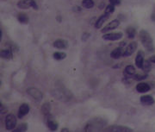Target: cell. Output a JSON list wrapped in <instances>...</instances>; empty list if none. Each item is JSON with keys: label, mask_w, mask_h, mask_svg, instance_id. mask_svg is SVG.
Here are the masks:
<instances>
[{"label": "cell", "mask_w": 155, "mask_h": 132, "mask_svg": "<svg viewBox=\"0 0 155 132\" xmlns=\"http://www.w3.org/2000/svg\"><path fill=\"white\" fill-rule=\"evenodd\" d=\"M140 40L144 48L148 51L154 50V41L148 31L142 29L140 31Z\"/></svg>", "instance_id": "1"}, {"label": "cell", "mask_w": 155, "mask_h": 132, "mask_svg": "<svg viewBox=\"0 0 155 132\" xmlns=\"http://www.w3.org/2000/svg\"><path fill=\"white\" fill-rule=\"evenodd\" d=\"M17 6L20 9H30V8H34L35 10L38 9L37 4L35 0H20L17 3Z\"/></svg>", "instance_id": "2"}, {"label": "cell", "mask_w": 155, "mask_h": 132, "mask_svg": "<svg viewBox=\"0 0 155 132\" xmlns=\"http://www.w3.org/2000/svg\"><path fill=\"white\" fill-rule=\"evenodd\" d=\"M16 118L13 114H9L5 117V127L8 131H12L16 128Z\"/></svg>", "instance_id": "3"}, {"label": "cell", "mask_w": 155, "mask_h": 132, "mask_svg": "<svg viewBox=\"0 0 155 132\" xmlns=\"http://www.w3.org/2000/svg\"><path fill=\"white\" fill-rule=\"evenodd\" d=\"M28 94L37 102H40L42 99V93L40 90H38L36 88H29L27 91Z\"/></svg>", "instance_id": "4"}, {"label": "cell", "mask_w": 155, "mask_h": 132, "mask_svg": "<svg viewBox=\"0 0 155 132\" xmlns=\"http://www.w3.org/2000/svg\"><path fill=\"white\" fill-rule=\"evenodd\" d=\"M45 121H46V123L47 125L48 129L50 131H56L58 129V123L51 117L50 114L45 116Z\"/></svg>", "instance_id": "5"}, {"label": "cell", "mask_w": 155, "mask_h": 132, "mask_svg": "<svg viewBox=\"0 0 155 132\" xmlns=\"http://www.w3.org/2000/svg\"><path fill=\"white\" fill-rule=\"evenodd\" d=\"M136 48H137V43L135 42H132L131 43H129L126 47L125 50L123 52V56L128 57V56L132 55L133 52L136 50Z\"/></svg>", "instance_id": "6"}, {"label": "cell", "mask_w": 155, "mask_h": 132, "mask_svg": "<svg viewBox=\"0 0 155 132\" xmlns=\"http://www.w3.org/2000/svg\"><path fill=\"white\" fill-rule=\"evenodd\" d=\"M105 131H114V132H131L133 131L132 129L128 128V127H124V126H118V125H115V126H111L105 129Z\"/></svg>", "instance_id": "7"}, {"label": "cell", "mask_w": 155, "mask_h": 132, "mask_svg": "<svg viewBox=\"0 0 155 132\" xmlns=\"http://www.w3.org/2000/svg\"><path fill=\"white\" fill-rule=\"evenodd\" d=\"M122 37V33L117 32V33L105 34L103 36V39L106 40V41H117V40H120Z\"/></svg>", "instance_id": "8"}, {"label": "cell", "mask_w": 155, "mask_h": 132, "mask_svg": "<svg viewBox=\"0 0 155 132\" xmlns=\"http://www.w3.org/2000/svg\"><path fill=\"white\" fill-rule=\"evenodd\" d=\"M120 25V21L118 19H115L113 21H111V22H109L103 29H102V32L103 33H106L108 31H111V30H113V29H116Z\"/></svg>", "instance_id": "9"}, {"label": "cell", "mask_w": 155, "mask_h": 132, "mask_svg": "<svg viewBox=\"0 0 155 132\" xmlns=\"http://www.w3.org/2000/svg\"><path fill=\"white\" fill-rule=\"evenodd\" d=\"M30 112V106L28 104H22V105L19 107L17 117L19 118H22L24 116H26Z\"/></svg>", "instance_id": "10"}, {"label": "cell", "mask_w": 155, "mask_h": 132, "mask_svg": "<svg viewBox=\"0 0 155 132\" xmlns=\"http://www.w3.org/2000/svg\"><path fill=\"white\" fill-rule=\"evenodd\" d=\"M110 15L111 14L104 12V14H103V16H101L96 20V23H95V27H96V29H99V28H101V27L103 26V24L105 22V21H107L108 18L110 17Z\"/></svg>", "instance_id": "11"}, {"label": "cell", "mask_w": 155, "mask_h": 132, "mask_svg": "<svg viewBox=\"0 0 155 132\" xmlns=\"http://www.w3.org/2000/svg\"><path fill=\"white\" fill-rule=\"evenodd\" d=\"M144 63V52L139 51L135 58V65L138 68H142Z\"/></svg>", "instance_id": "12"}, {"label": "cell", "mask_w": 155, "mask_h": 132, "mask_svg": "<svg viewBox=\"0 0 155 132\" xmlns=\"http://www.w3.org/2000/svg\"><path fill=\"white\" fill-rule=\"evenodd\" d=\"M53 47L59 49H65L67 48L68 47V43L66 40L63 39H57L54 43H53Z\"/></svg>", "instance_id": "13"}, {"label": "cell", "mask_w": 155, "mask_h": 132, "mask_svg": "<svg viewBox=\"0 0 155 132\" xmlns=\"http://www.w3.org/2000/svg\"><path fill=\"white\" fill-rule=\"evenodd\" d=\"M150 86L147 84V83H139L137 86H136V90L138 92H140V93H144V92H147L148 91H150Z\"/></svg>", "instance_id": "14"}, {"label": "cell", "mask_w": 155, "mask_h": 132, "mask_svg": "<svg viewBox=\"0 0 155 132\" xmlns=\"http://www.w3.org/2000/svg\"><path fill=\"white\" fill-rule=\"evenodd\" d=\"M140 102L145 105H152L154 104V99L152 96L145 95L140 98Z\"/></svg>", "instance_id": "15"}, {"label": "cell", "mask_w": 155, "mask_h": 132, "mask_svg": "<svg viewBox=\"0 0 155 132\" xmlns=\"http://www.w3.org/2000/svg\"><path fill=\"white\" fill-rule=\"evenodd\" d=\"M135 74V68L134 66L132 65H128L126 66L125 70H124V75L127 77H130V76H133Z\"/></svg>", "instance_id": "16"}, {"label": "cell", "mask_w": 155, "mask_h": 132, "mask_svg": "<svg viewBox=\"0 0 155 132\" xmlns=\"http://www.w3.org/2000/svg\"><path fill=\"white\" fill-rule=\"evenodd\" d=\"M122 55H123L122 48H116L111 53V56L113 59H119Z\"/></svg>", "instance_id": "17"}, {"label": "cell", "mask_w": 155, "mask_h": 132, "mask_svg": "<svg viewBox=\"0 0 155 132\" xmlns=\"http://www.w3.org/2000/svg\"><path fill=\"white\" fill-rule=\"evenodd\" d=\"M0 54H1V57L4 59H6V60H9V59H11L12 58V51H11V49L10 48H7V49H4V50H2L1 53H0Z\"/></svg>", "instance_id": "18"}, {"label": "cell", "mask_w": 155, "mask_h": 132, "mask_svg": "<svg viewBox=\"0 0 155 132\" xmlns=\"http://www.w3.org/2000/svg\"><path fill=\"white\" fill-rule=\"evenodd\" d=\"M17 20L21 23L26 24V23L29 22V16L25 13H19L17 16Z\"/></svg>", "instance_id": "19"}, {"label": "cell", "mask_w": 155, "mask_h": 132, "mask_svg": "<svg viewBox=\"0 0 155 132\" xmlns=\"http://www.w3.org/2000/svg\"><path fill=\"white\" fill-rule=\"evenodd\" d=\"M82 5H83V7L86 8V9H91L94 7V2H93V0H83Z\"/></svg>", "instance_id": "20"}, {"label": "cell", "mask_w": 155, "mask_h": 132, "mask_svg": "<svg viewBox=\"0 0 155 132\" xmlns=\"http://www.w3.org/2000/svg\"><path fill=\"white\" fill-rule=\"evenodd\" d=\"M126 32H127V35H128V38H130V39H132V38L135 37V34H136V30H135V29L133 27L127 28Z\"/></svg>", "instance_id": "21"}, {"label": "cell", "mask_w": 155, "mask_h": 132, "mask_svg": "<svg viewBox=\"0 0 155 132\" xmlns=\"http://www.w3.org/2000/svg\"><path fill=\"white\" fill-rule=\"evenodd\" d=\"M50 110H51V106H50V104H49L48 103H46V104H44L42 105V113L44 114L45 116H46V115L50 114Z\"/></svg>", "instance_id": "22"}, {"label": "cell", "mask_w": 155, "mask_h": 132, "mask_svg": "<svg viewBox=\"0 0 155 132\" xmlns=\"http://www.w3.org/2000/svg\"><path fill=\"white\" fill-rule=\"evenodd\" d=\"M151 61L148 60H144V63H143V66L141 69H143V71L145 73H148L150 70H151Z\"/></svg>", "instance_id": "23"}, {"label": "cell", "mask_w": 155, "mask_h": 132, "mask_svg": "<svg viewBox=\"0 0 155 132\" xmlns=\"http://www.w3.org/2000/svg\"><path fill=\"white\" fill-rule=\"evenodd\" d=\"M66 56H67V54L65 53H62V52H55L53 54V58L57 60H61L66 58Z\"/></svg>", "instance_id": "24"}, {"label": "cell", "mask_w": 155, "mask_h": 132, "mask_svg": "<svg viewBox=\"0 0 155 132\" xmlns=\"http://www.w3.org/2000/svg\"><path fill=\"white\" fill-rule=\"evenodd\" d=\"M133 77L135 81H142L148 78V73L147 74H134Z\"/></svg>", "instance_id": "25"}, {"label": "cell", "mask_w": 155, "mask_h": 132, "mask_svg": "<svg viewBox=\"0 0 155 132\" xmlns=\"http://www.w3.org/2000/svg\"><path fill=\"white\" fill-rule=\"evenodd\" d=\"M28 129V126H27V124H21L19 125L16 129L15 130V131H26Z\"/></svg>", "instance_id": "26"}, {"label": "cell", "mask_w": 155, "mask_h": 132, "mask_svg": "<svg viewBox=\"0 0 155 132\" xmlns=\"http://www.w3.org/2000/svg\"><path fill=\"white\" fill-rule=\"evenodd\" d=\"M115 11V5H113V4H109L106 9H105V12L106 13H109V14H111V13H113Z\"/></svg>", "instance_id": "27"}, {"label": "cell", "mask_w": 155, "mask_h": 132, "mask_svg": "<svg viewBox=\"0 0 155 132\" xmlns=\"http://www.w3.org/2000/svg\"><path fill=\"white\" fill-rule=\"evenodd\" d=\"M110 3L113 5H117V4H120L121 1L120 0H110Z\"/></svg>", "instance_id": "28"}, {"label": "cell", "mask_w": 155, "mask_h": 132, "mask_svg": "<svg viewBox=\"0 0 155 132\" xmlns=\"http://www.w3.org/2000/svg\"><path fill=\"white\" fill-rule=\"evenodd\" d=\"M149 60H150L152 63H154L155 64V55H153L152 57H150V58H149Z\"/></svg>", "instance_id": "29"}, {"label": "cell", "mask_w": 155, "mask_h": 132, "mask_svg": "<svg viewBox=\"0 0 155 132\" xmlns=\"http://www.w3.org/2000/svg\"><path fill=\"white\" fill-rule=\"evenodd\" d=\"M151 18H152V20H153L154 22H155V9H154V12L152 13Z\"/></svg>", "instance_id": "30"}, {"label": "cell", "mask_w": 155, "mask_h": 132, "mask_svg": "<svg viewBox=\"0 0 155 132\" xmlns=\"http://www.w3.org/2000/svg\"><path fill=\"white\" fill-rule=\"evenodd\" d=\"M69 131L68 129H62L61 130V131Z\"/></svg>", "instance_id": "31"}]
</instances>
